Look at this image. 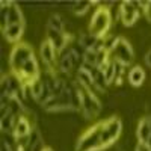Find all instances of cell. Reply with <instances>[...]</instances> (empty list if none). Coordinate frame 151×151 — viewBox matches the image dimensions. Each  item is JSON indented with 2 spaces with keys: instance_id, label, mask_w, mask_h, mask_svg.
Masks as SVG:
<instances>
[{
  "instance_id": "6da1fadb",
  "label": "cell",
  "mask_w": 151,
  "mask_h": 151,
  "mask_svg": "<svg viewBox=\"0 0 151 151\" xmlns=\"http://www.w3.org/2000/svg\"><path fill=\"white\" fill-rule=\"evenodd\" d=\"M9 68H11V73L15 77H18V80L24 86H29L32 82L41 77L38 58L33 52L32 45L24 41L12 47L9 53Z\"/></svg>"
},
{
  "instance_id": "7a4b0ae2",
  "label": "cell",
  "mask_w": 151,
  "mask_h": 151,
  "mask_svg": "<svg viewBox=\"0 0 151 151\" xmlns=\"http://www.w3.org/2000/svg\"><path fill=\"white\" fill-rule=\"evenodd\" d=\"M112 26V14L110 9L106 5H100L91 17L89 21V27H88V32L91 35L100 38V40H104L107 36L109 30Z\"/></svg>"
},
{
  "instance_id": "3957f363",
  "label": "cell",
  "mask_w": 151,
  "mask_h": 151,
  "mask_svg": "<svg viewBox=\"0 0 151 151\" xmlns=\"http://www.w3.org/2000/svg\"><path fill=\"white\" fill-rule=\"evenodd\" d=\"M76 151H103L101 144V121L86 129L76 142Z\"/></svg>"
},
{
  "instance_id": "277c9868",
  "label": "cell",
  "mask_w": 151,
  "mask_h": 151,
  "mask_svg": "<svg viewBox=\"0 0 151 151\" xmlns=\"http://www.w3.org/2000/svg\"><path fill=\"white\" fill-rule=\"evenodd\" d=\"M76 86L79 88V94H80V112L85 119H94L98 116V113L101 112V101L98 100L97 94L83 88L77 80L74 79Z\"/></svg>"
},
{
  "instance_id": "5b68a950",
  "label": "cell",
  "mask_w": 151,
  "mask_h": 151,
  "mask_svg": "<svg viewBox=\"0 0 151 151\" xmlns=\"http://www.w3.org/2000/svg\"><path fill=\"white\" fill-rule=\"evenodd\" d=\"M110 60L119 62L124 67H133L134 62V52L132 44L125 40L124 36H115L110 48H109Z\"/></svg>"
},
{
  "instance_id": "8992f818",
  "label": "cell",
  "mask_w": 151,
  "mask_h": 151,
  "mask_svg": "<svg viewBox=\"0 0 151 151\" xmlns=\"http://www.w3.org/2000/svg\"><path fill=\"white\" fill-rule=\"evenodd\" d=\"M122 132V122L118 116H110L101 121V144L103 150L115 144Z\"/></svg>"
},
{
  "instance_id": "52a82bcc",
  "label": "cell",
  "mask_w": 151,
  "mask_h": 151,
  "mask_svg": "<svg viewBox=\"0 0 151 151\" xmlns=\"http://www.w3.org/2000/svg\"><path fill=\"white\" fill-rule=\"evenodd\" d=\"M0 23L2 29L11 24H24V15L21 8L14 2H2L0 5Z\"/></svg>"
},
{
  "instance_id": "ba28073f",
  "label": "cell",
  "mask_w": 151,
  "mask_h": 151,
  "mask_svg": "<svg viewBox=\"0 0 151 151\" xmlns=\"http://www.w3.org/2000/svg\"><path fill=\"white\" fill-rule=\"evenodd\" d=\"M142 9L139 2H122L118 8V20L122 23V26L130 27L141 17Z\"/></svg>"
},
{
  "instance_id": "9c48e42d",
  "label": "cell",
  "mask_w": 151,
  "mask_h": 151,
  "mask_svg": "<svg viewBox=\"0 0 151 151\" xmlns=\"http://www.w3.org/2000/svg\"><path fill=\"white\" fill-rule=\"evenodd\" d=\"M58 52L53 47V44L48 40L42 41L40 47V59L42 60V64L45 67V71L48 73H59L58 71Z\"/></svg>"
},
{
  "instance_id": "30bf717a",
  "label": "cell",
  "mask_w": 151,
  "mask_h": 151,
  "mask_svg": "<svg viewBox=\"0 0 151 151\" xmlns=\"http://www.w3.org/2000/svg\"><path fill=\"white\" fill-rule=\"evenodd\" d=\"M77 44H79V47L83 50V52L104 48V40H100V38L91 35L89 32L80 33V35H79V40H77Z\"/></svg>"
},
{
  "instance_id": "8fae6325",
  "label": "cell",
  "mask_w": 151,
  "mask_h": 151,
  "mask_svg": "<svg viewBox=\"0 0 151 151\" xmlns=\"http://www.w3.org/2000/svg\"><path fill=\"white\" fill-rule=\"evenodd\" d=\"M33 129H35V125L27 118V115H21L17 118V124H15V129L12 132V134H14L15 139H23V137H29Z\"/></svg>"
},
{
  "instance_id": "7c38bea8",
  "label": "cell",
  "mask_w": 151,
  "mask_h": 151,
  "mask_svg": "<svg viewBox=\"0 0 151 151\" xmlns=\"http://www.w3.org/2000/svg\"><path fill=\"white\" fill-rule=\"evenodd\" d=\"M136 137L137 142L141 144H148L150 137H151V121H150V115L144 116L139 119L136 127Z\"/></svg>"
},
{
  "instance_id": "4fadbf2b",
  "label": "cell",
  "mask_w": 151,
  "mask_h": 151,
  "mask_svg": "<svg viewBox=\"0 0 151 151\" xmlns=\"http://www.w3.org/2000/svg\"><path fill=\"white\" fill-rule=\"evenodd\" d=\"M2 33L8 42H12L15 45L21 42V36L24 33V24H11V26H6L5 29H2Z\"/></svg>"
},
{
  "instance_id": "5bb4252c",
  "label": "cell",
  "mask_w": 151,
  "mask_h": 151,
  "mask_svg": "<svg viewBox=\"0 0 151 151\" xmlns=\"http://www.w3.org/2000/svg\"><path fill=\"white\" fill-rule=\"evenodd\" d=\"M147 79V74H145V70L141 67V65H133L130 67L129 73H127V80L129 83L133 86V88H139L142 86V83L145 82Z\"/></svg>"
},
{
  "instance_id": "9a60e30c",
  "label": "cell",
  "mask_w": 151,
  "mask_h": 151,
  "mask_svg": "<svg viewBox=\"0 0 151 151\" xmlns=\"http://www.w3.org/2000/svg\"><path fill=\"white\" fill-rule=\"evenodd\" d=\"M45 148L44 145V141H42V136L36 127L32 130L30 136H29V142H27V147H26V151H42Z\"/></svg>"
},
{
  "instance_id": "2e32d148",
  "label": "cell",
  "mask_w": 151,
  "mask_h": 151,
  "mask_svg": "<svg viewBox=\"0 0 151 151\" xmlns=\"http://www.w3.org/2000/svg\"><path fill=\"white\" fill-rule=\"evenodd\" d=\"M15 124H17V116L12 115L11 112L5 116H0V130H2V134L12 133L15 129Z\"/></svg>"
},
{
  "instance_id": "e0dca14e",
  "label": "cell",
  "mask_w": 151,
  "mask_h": 151,
  "mask_svg": "<svg viewBox=\"0 0 151 151\" xmlns=\"http://www.w3.org/2000/svg\"><path fill=\"white\" fill-rule=\"evenodd\" d=\"M47 29L56 32H65V20L60 14H52L47 20Z\"/></svg>"
},
{
  "instance_id": "ac0fdd59",
  "label": "cell",
  "mask_w": 151,
  "mask_h": 151,
  "mask_svg": "<svg viewBox=\"0 0 151 151\" xmlns=\"http://www.w3.org/2000/svg\"><path fill=\"white\" fill-rule=\"evenodd\" d=\"M92 6H94L92 2H77V3H73L70 8H71V12H73L74 15L82 17V15H85Z\"/></svg>"
},
{
  "instance_id": "d6986e66",
  "label": "cell",
  "mask_w": 151,
  "mask_h": 151,
  "mask_svg": "<svg viewBox=\"0 0 151 151\" xmlns=\"http://www.w3.org/2000/svg\"><path fill=\"white\" fill-rule=\"evenodd\" d=\"M101 70H103V74H104V80H106V83H107V85H112L113 82H115V79H116V73H115V67H113V62L109 60Z\"/></svg>"
},
{
  "instance_id": "ffe728a7",
  "label": "cell",
  "mask_w": 151,
  "mask_h": 151,
  "mask_svg": "<svg viewBox=\"0 0 151 151\" xmlns=\"http://www.w3.org/2000/svg\"><path fill=\"white\" fill-rule=\"evenodd\" d=\"M139 6L142 9V14L147 18V21L151 23V2H139Z\"/></svg>"
},
{
  "instance_id": "44dd1931",
  "label": "cell",
  "mask_w": 151,
  "mask_h": 151,
  "mask_svg": "<svg viewBox=\"0 0 151 151\" xmlns=\"http://www.w3.org/2000/svg\"><path fill=\"white\" fill-rule=\"evenodd\" d=\"M134 151H151V148L148 147V144H141V142H137L136 147H134Z\"/></svg>"
},
{
  "instance_id": "7402d4cb",
  "label": "cell",
  "mask_w": 151,
  "mask_h": 151,
  "mask_svg": "<svg viewBox=\"0 0 151 151\" xmlns=\"http://www.w3.org/2000/svg\"><path fill=\"white\" fill-rule=\"evenodd\" d=\"M144 60H145V65H147L148 68H151V48H150L148 52L145 53V58H144Z\"/></svg>"
},
{
  "instance_id": "603a6c76",
  "label": "cell",
  "mask_w": 151,
  "mask_h": 151,
  "mask_svg": "<svg viewBox=\"0 0 151 151\" xmlns=\"http://www.w3.org/2000/svg\"><path fill=\"white\" fill-rule=\"evenodd\" d=\"M0 151H15L14 148H11L9 145H6V144H3L2 142V150H0Z\"/></svg>"
},
{
  "instance_id": "cb8c5ba5",
  "label": "cell",
  "mask_w": 151,
  "mask_h": 151,
  "mask_svg": "<svg viewBox=\"0 0 151 151\" xmlns=\"http://www.w3.org/2000/svg\"><path fill=\"white\" fill-rule=\"evenodd\" d=\"M42 151H53V150H52V148H50V147H45V148H44Z\"/></svg>"
},
{
  "instance_id": "d4e9b609",
  "label": "cell",
  "mask_w": 151,
  "mask_h": 151,
  "mask_svg": "<svg viewBox=\"0 0 151 151\" xmlns=\"http://www.w3.org/2000/svg\"><path fill=\"white\" fill-rule=\"evenodd\" d=\"M150 121H151V115H150ZM148 147L151 148V137H150V141H148Z\"/></svg>"
},
{
  "instance_id": "484cf974",
  "label": "cell",
  "mask_w": 151,
  "mask_h": 151,
  "mask_svg": "<svg viewBox=\"0 0 151 151\" xmlns=\"http://www.w3.org/2000/svg\"><path fill=\"white\" fill-rule=\"evenodd\" d=\"M118 151H125V150H122V148H119V150H118Z\"/></svg>"
}]
</instances>
